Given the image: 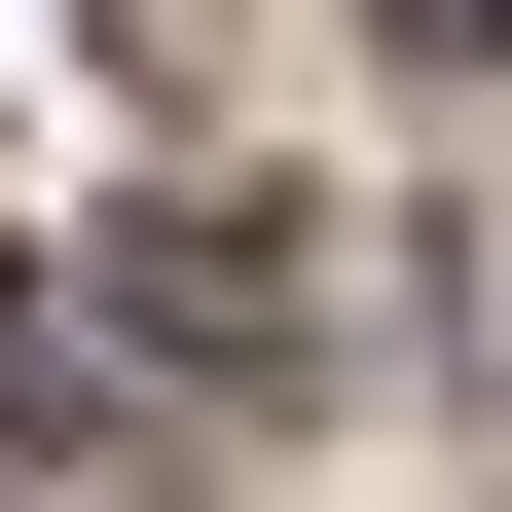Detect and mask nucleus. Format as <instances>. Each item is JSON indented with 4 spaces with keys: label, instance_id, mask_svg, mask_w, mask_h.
Instances as JSON below:
<instances>
[{
    "label": "nucleus",
    "instance_id": "nucleus-1",
    "mask_svg": "<svg viewBox=\"0 0 512 512\" xmlns=\"http://www.w3.org/2000/svg\"><path fill=\"white\" fill-rule=\"evenodd\" d=\"M439 37H512V0H439Z\"/></svg>",
    "mask_w": 512,
    "mask_h": 512
}]
</instances>
